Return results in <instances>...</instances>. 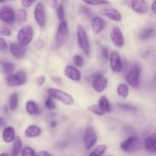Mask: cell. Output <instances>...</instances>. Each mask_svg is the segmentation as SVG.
<instances>
[{
  "label": "cell",
  "instance_id": "6da1fadb",
  "mask_svg": "<svg viewBox=\"0 0 156 156\" xmlns=\"http://www.w3.org/2000/svg\"><path fill=\"white\" fill-rule=\"evenodd\" d=\"M47 93L49 97L62 102L65 105H72L74 104L73 96L59 88H48L47 89Z\"/></svg>",
  "mask_w": 156,
  "mask_h": 156
},
{
  "label": "cell",
  "instance_id": "7a4b0ae2",
  "mask_svg": "<svg viewBox=\"0 0 156 156\" xmlns=\"http://www.w3.org/2000/svg\"><path fill=\"white\" fill-rule=\"evenodd\" d=\"M76 34H77V41L79 47L82 50V51L88 56L91 53V44H90L89 40H88V34L86 30H85L82 26L79 25L76 30Z\"/></svg>",
  "mask_w": 156,
  "mask_h": 156
},
{
  "label": "cell",
  "instance_id": "3957f363",
  "mask_svg": "<svg viewBox=\"0 0 156 156\" xmlns=\"http://www.w3.org/2000/svg\"><path fill=\"white\" fill-rule=\"evenodd\" d=\"M34 34V29L30 25H26L21 27L18 30V34H17L18 44L26 47L33 41Z\"/></svg>",
  "mask_w": 156,
  "mask_h": 156
},
{
  "label": "cell",
  "instance_id": "277c9868",
  "mask_svg": "<svg viewBox=\"0 0 156 156\" xmlns=\"http://www.w3.org/2000/svg\"><path fill=\"white\" fill-rule=\"evenodd\" d=\"M69 36V28L68 23L66 21H60L58 25L57 30L56 34V45L57 47H61L66 44L67 41V38Z\"/></svg>",
  "mask_w": 156,
  "mask_h": 156
},
{
  "label": "cell",
  "instance_id": "5b68a950",
  "mask_svg": "<svg viewBox=\"0 0 156 156\" xmlns=\"http://www.w3.org/2000/svg\"><path fill=\"white\" fill-rule=\"evenodd\" d=\"M27 79V73L22 70H19L10 76H8L6 78V83L10 87H18L25 84Z\"/></svg>",
  "mask_w": 156,
  "mask_h": 156
},
{
  "label": "cell",
  "instance_id": "8992f818",
  "mask_svg": "<svg viewBox=\"0 0 156 156\" xmlns=\"http://www.w3.org/2000/svg\"><path fill=\"white\" fill-rule=\"evenodd\" d=\"M140 75H141V66L139 64H135L129 69L126 75V82L132 88H137L140 86Z\"/></svg>",
  "mask_w": 156,
  "mask_h": 156
},
{
  "label": "cell",
  "instance_id": "52a82bcc",
  "mask_svg": "<svg viewBox=\"0 0 156 156\" xmlns=\"http://www.w3.org/2000/svg\"><path fill=\"white\" fill-rule=\"evenodd\" d=\"M97 140L98 136L95 130L91 126H88L85 129L83 137L84 146H85V149L87 150H90L91 149H92L94 145L96 144V143H97Z\"/></svg>",
  "mask_w": 156,
  "mask_h": 156
},
{
  "label": "cell",
  "instance_id": "ba28073f",
  "mask_svg": "<svg viewBox=\"0 0 156 156\" xmlns=\"http://www.w3.org/2000/svg\"><path fill=\"white\" fill-rule=\"evenodd\" d=\"M34 17L37 24L41 27H44L46 24L47 21V15H46L45 6L42 2H39L36 5L34 10Z\"/></svg>",
  "mask_w": 156,
  "mask_h": 156
},
{
  "label": "cell",
  "instance_id": "9c48e42d",
  "mask_svg": "<svg viewBox=\"0 0 156 156\" xmlns=\"http://www.w3.org/2000/svg\"><path fill=\"white\" fill-rule=\"evenodd\" d=\"M110 58V67L111 71L114 73H118L121 72L123 68V63L120 54L117 50H112L109 55Z\"/></svg>",
  "mask_w": 156,
  "mask_h": 156
},
{
  "label": "cell",
  "instance_id": "30bf717a",
  "mask_svg": "<svg viewBox=\"0 0 156 156\" xmlns=\"http://www.w3.org/2000/svg\"><path fill=\"white\" fill-rule=\"evenodd\" d=\"M140 143H139V138L136 136H131L129 138L126 139L120 144V148L122 150L128 153H132L136 152L138 149Z\"/></svg>",
  "mask_w": 156,
  "mask_h": 156
},
{
  "label": "cell",
  "instance_id": "8fae6325",
  "mask_svg": "<svg viewBox=\"0 0 156 156\" xmlns=\"http://www.w3.org/2000/svg\"><path fill=\"white\" fill-rule=\"evenodd\" d=\"M111 40L113 44L117 48H121L124 46L125 40L121 30L118 27H114L110 34Z\"/></svg>",
  "mask_w": 156,
  "mask_h": 156
},
{
  "label": "cell",
  "instance_id": "7c38bea8",
  "mask_svg": "<svg viewBox=\"0 0 156 156\" xmlns=\"http://www.w3.org/2000/svg\"><path fill=\"white\" fill-rule=\"evenodd\" d=\"M108 80L104 75L98 73L95 75L92 81L93 89L98 93H101L105 90L108 85Z\"/></svg>",
  "mask_w": 156,
  "mask_h": 156
},
{
  "label": "cell",
  "instance_id": "4fadbf2b",
  "mask_svg": "<svg viewBox=\"0 0 156 156\" xmlns=\"http://www.w3.org/2000/svg\"><path fill=\"white\" fill-rule=\"evenodd\" d=\"M0 19L8 24H12L15 19V12L9 6H2L0 8Z\"/></svg>",
  "mask_w": 156,
  "mask_h": 156
},
{
  "label": "cell",
  "instance_id": "5bb4252c",
  "mask_svg": "<svg viewBox=\"0 0 156 156\" xmlns=\"http://www.w3.org/2000/svg\"><path fill=\"white\" fill-rule=\"evenodd\" d=\"M132 9L137 14L145 15L149 10V3L145 0H134L131 2Z\"/></svg>",
  "mask_w": 156,
  "mask_h": 156
},
{
  "label": "cell",
  "instance_id": "9a60e30c",
  "mask_svg": "<svg viewBox=\"0 0 156 156\" xmlns=\"http://www.w3.org/2000/svg\"><path fill=\"white\" fill-rule=\"evenodd\" d=\"M64 74L68 79L74 82H79L82 78L80 71L73 66H66L64 69Z\"/></svg>",
  "mask_w": 156,
  "mask_h": 156
},
{
  "label": "cell",
  "instance_id": "2e32d148",
  "mask_svg": "<svg viewBox=\"0 0 156 156\" xmlns=\"http://www.w3.org/2000/svg\"><path fill=\"white\" fill-rule=\"evenodd\" d=\"M9 50H10L12 56L16 59H20L23 57L26 53V47L18 43H12L9 47Z\"/></svg>",
  "mask_w": 156,
  "mask_h": 156
},
{
  "label": "cell",
  "instance_id": "e0dca14e",
  "mask_svg": "<svg viewBox=\"0 0 156 156\" xmlns=\"http://www.w3.org/2000/svg\"><path fill=\"white\" fill-rule=\"evenodd\" d=\"M106 26V21L103 18L100 16H95L91 20V27L95 34L101 33Z\"/></svg>",
  "mask_w": 156,
  "mask_h": 156
},
{
  "label": "cell",
  "instance_id": "ac0fdd59",
  "mask_svg": "<svg viewBox=\"0 0 156 156\" xmlns=\"http://www.w3.org/2000/svg\"><path fill=\"white\" fill-rule=\"evenodd\" d=\"M101 15H103L104 16L107 17L109 19L112 20L114 21H120L122 20V15L118 10L115 9H105L101 11Z\"/></svg>",
  "mask_w": 156,
  "mask_h": 156
},
{
  "label": "cell",
  "instance_id": "d6986e66",
  "mask_svg": "<svg viewBox=\"0 0 156 156\" xmlns=\"http://www.w3.org/2000/svg\"><path fill=\"white\" fill-rule=\"evenodd\" d=\"M145 148L149 153L155 154L156 152V137L155 134L153 133L152 135L148 136L145 139L144 142Z\"/></svg>",
  "mask_w": 156,
  "mask_h": 156
},
{
  "label": "cell",
  "instance_id": "ffe728a7",
  "mask_svg": "<svg viewBox=\"0 0 156 156\" xmlns=\"http://www.w3.org/2000/svg\"><path fill=\"white\" fill-rule=\"evenodd\" d=\"M42 129L37 125H30L24 130V135L27 138H35L41 136Z\"/></svg>",
  "mask_w": 156,
  "mask_h": 156
},
{
  "label": "cell",
  "instance_id": "44dd1931",
  "mask_svg": "<svg viewBox=\"0 0 156 156\" xmlns=\"http://www.w3.org/2000/svg\"><path fill=\"white\" fill-rule=\"evenodd\" d=\"M15 130L12 126H7L2 132V140L4 143H11L15 138Z\"/></svg>",
  "mask_w": 156,
  "mask_h": 156
},
{
  "label": "cell",
  "instance_id": "7402d4cb",
  "mask_svg": "<svg viewBox=\"0 0 156 156\" xmlns=\"http://www.w3.org/2000/svg\"><path fill=\"white\" fill-rule=\"evenodd\" d=\"M25 109L27 114L30 115H39L41 113L37 104L32 100H29L26 102Z\"/></svg>",
  "mask_w": 156,
  "mask_h": 156
},
{
  "label": "cell",
  "instance_id": "603a6c76",
  "mask_svg": "<svg viewBox=\"0 0 156 156\" xmlns=\"http://www.w3.org/2000/svg\"><path fill=\"white\" fill-rule=\"evenodd\" d=\"M0 66L2 69L3 73L6 76H10L15 73V65L12 62H5V61H0Z\"/></svg>",
  "mask_w": 156,
  "mask_h": 156
},
{
  "label": "cell",
  "instance_id": "cb8c5ba5",
  "mask_svg": "<svg viewBox=\"0 0 156 156\" xmlns=\"http://www.w3.org/2000/svg\"><path fill=\"white\" fill-rule=\"evenodd\" d=\"M22 141L18 136H15L13 141V147H12V153L13 156H18L22 150Z\"/></svg>",
  "mask_w": 156,
  "mask_h": 156
},
{
  "label": "cell",
  "instance_id": "d4e9b609",
  "mask_svg": "<svg viewBox=\"0 0 156 156\" xmlns=\"http://www.w3.org/2000/svg\"><path fill=\"white\" fill-rule=\"evenodd\" d=\"M98 105L105 113H109L112 111V107L106 96L103 95L98 101Z\"/></svg>",
  "mask_w": 156,
  "mask_h": 156
},
{
  "label": "cell",
  "instance_id": "484cf974",
  "mask_svg": "<svg viewBox=\"0 0 156 156\" xmlns=\"http://www.w3.org/2000/svg\"><path fill=\"white\" fill-rule=\"evenodd\" d=\"M155 32V29L152 27H146V28L143 29L139 33V37L142 41H146V40L149 39L152 37Z\"/></svg>",
  "mask_w": 156,
  "mask_h": 156
},
{
  "label": "cell",
  "instance_id": "4316f807",
  "mask_svg": "<svg viewBox=\"0 0 156 156\" xmlns=\"http://www.w3.org/2000/svg\"><path fill=\"white\" fill-rule=\"evenodd\" d=\"M117 93L120 97L123 98H126L129 95V87L126 84L121 83L117 86Z\"/></svg>",
  "mask_w": 156,
  "mask_h": 156
},
{
  "label": "cell",
  "instance_id": "83f0119b",
  "mask_svg": "<svg viewBox=\"0 0 156 156\" xmlns=\"http://www.w3.org/2000/svg\"><path fill=\"white\" fill-rule=\"evenodd\" d=\"M19 103V97L17 93H13L9 98V109L12 111H15L17 109Z\"/></svg>",
  "mask_w": 156,
  "mask_h": 156
},
{
  "label": "cell",
  "instance_id": "f1b7e54d",
  "mask_svg": "<svg viewBox=\"0 0 156 156\" xmlns=\"http://www.w3.org/2000/svg\"><path fill=\"white\" fill-rule=\"evenodd\" d=\"M107 150V146L105 144H101L98 146L95 149L92 150V152L89 154L88 156H102L105 151Z\"/></svg>",
  "mask_w": 156,
  "mask_h": 156
},
{
  "label": "cell",
  "instance_id": "f546056e",
  "mask_svg": "<svg viewBox=\"0 0 156 156\" xmlns=\"http://www.w3.org/2000/svg\"><path fill=\"white\" fill-rule=\"evenodd\" d=\"M88 111H90L91 113H92V114H95V115L100 116V117L104 116L106 114V113L101 108V107L99 106L98 105H93L88 107Z\"/></svg>",
  "mask_w": 156,
  "mask_h": 156
},
{
  "label": "cell",
  "instance_id": "4dcf8cb0",
  "mask_svg": "<svg viewBox=\"0 0 156 156\" xmlns=\"http://www.w3.org/2000/svg\"><path fill=\"white\" fill-rule=\"evenodd\" d=\"M56 15L60 21H65V9L62 3H59L56 8Z\"/></svg>",
  "mask_w": 156,
  "mask_h": 156
},
{
  "label": "cell",
  "instance_id": "1f68e13d",
  "mask_svg": "<svg viewBox=\"0 0 156 156\" xmlns=\"http://www.w3.org/2000/svg\"><path fill=\"white\" fill-rule=\"evenodd\" d=\"M17 19L20 24L25 22L27 20V12L23 9H18L17 12Z\"/></svg>",
  "mask_w": 156,
  "mask_h": 156
},
{
  "label": "cell",
  "instance_id": "d6a6232c",
  "mask_svg": "<svg viewBox=\"0 0 156 156\" xmlns=\"http://www.w3.org/2000/svg\"><path fill=\"white\" fill-rule=\"evenodd\" d=\"M21 153V156H35L36 155L34 149H32L31 147H29V146L23 148Z\"/></svg>",
  "mask_w": 156,
  "mask_h": 156
},
{
  "label": "cell",
  "instance_id": "836d02e7",
  "mask_svg": "<svg viewBox=\"0 0 156 156\" xmlns=\"http://www.w3.org/2000/svg\"><path fill=\"white\" fill-rule=\"evenodd\" d=\"M44 105H45L46 108H47L50 110H54L56 107L53 99L51 98L50 97H49V96L46 98L45 102H44Z\"/></svg>",
  "mask_w": 156,
  "mask_h": 156
},
{
  "label": "cell",
  "instance_id": "e575fe53",
  "mask_svg": "<svg viewBox=\"0 0 156 156\" xmlns=\"http://www.w3.org/2000/svg\"><path fill=\"white\" fill-rule=\"evenodd\" d=\"M9 51V46L6 43L5 40L0 37V52L2 53H6Z\"/></svg>",
  "mask_w": 156,
  "mask_h": 156
},
{
  "label": "cell",
  "instance_id": "d590c367",
  "mask_svg": "<svg viewBox=\"0 0 156 156\" xmlns=\"http://www.w3.org/2000/svg\"><path fill=\"white\" fill-rule=\"evenodd\" d=\"M73 62L77 67H82L84 64V59L81 55H76L73 57Z\"/></svg>",
  "mask_w": 156,
  "mask_h": 156
},
{
  "label": "cell",
  "instance_id": "8d00e7d4",
  "mask_svg": "<svg viewBox=\"0 0 156 156\" xmlns=\"http://www.w3.org/2000/svg\"><path fill=\"white\" fill-rule=\"evenodd\" d=\"M84 2L88 5H102L110 4L108 1H101V0H94V1H85Z\"/></svg>",
  "mask_w": 156,
  "mask_h": 156
},
{
  "label": "cell",
  "instance_id": "74e56055",
  "mask_svg": "<svg viewBox=\"0 0 156 156\" xmlns=\"http://www.w3.org/2000/svg\"><path fill=\"white\" fill-rule=\"evenodd\" d=\"M80 12L81 14H82L83 15L86 17H91L92 13H91V11L87 5H82L80 7Z\"/></svg>",
  "mask_w": 156,
  "mask_h": 156
},
{
  "label": "cell",
  "instance_id": "f35d334b",
  "mask_svg": "<svg viewBox=\"0 0 156 156\" xmlns=\"http://www.w3.org/2000/svg\"><path fill=\"white\" fill-rule=\"evenodd\" d=\"M11 34H12V31H11V30L7 27V26H2V27H0V34H1L2 36L9 37L10 36Z\"/></svg>",
  "mask_w": 156,
  "mask_h": 156
},
{
  "label": "cell",
  "instance_id": "ab89813d",
  "mask_svg": "<svg viewBox=\"0 0 156 156\" xmlns=\"http://www.w3.org/2000/svg\"><path fill=\"white\" fill-rule=\"evenodd\" d=\"M119 107H120L121 109L124 110V111H133V110H136V108L133 105H129V104H120L119 105Z\"/></svg>",
  "mask_w": 156,
  "mask_h": 156
},
{
  "label": "cell",
  "instance_id": "60d3db41",
  "mask_svg": "<svg viewBox=\"0 0 156 156\" xmlns=\"http://www.w3.org/2000/svg\"><path fill=\"white\" fill-rule=\"evenodd\" d=\"M45 77L44 76H40L36 79V84L38 86H42L45 83Z\"/></svg>",
  "mask_w": 156,
  "mask_h": 156
},
{
  "label": "cell",
  "instance_id": "b9f144b4",
  "mask_svg": "<svg viewBox=\"0 0 156 156\" xmlns=\"http://www.w3.org/2000/svg\"><path fill=\"white\" fill-rule=\"evenodd\" d=\"M35 156H54L53 154H51L50 152H49L48 151L46 150H43V151H40L38 152L37 153H36Z\"/></svg>",
  "mask_w": 156,
  "mask_h": 156
},
{
  "label": "cell",
  "instance_id": "7bdbcfd3",
  "mask_svg": "<svg viewBox=\"0 0 156 156\" xmlns=\"http://www.w3.org/2000/svg\"><path fill=\"white\" fill-rule=\"evenodd\" d=\"M44 41H43L42 39H37V40L36 43H35V47H36V48L37 49V50H41V49L43 48V47H44Z\"/></svg>",
  "mask_w": 156,
  "mask_h": 156
},
{
  "label": "cell",
  "instance_id": "ee69618b",
  "mask_svg": "<svg viewBox=\"0 0 156 156\" xmlns=\"http://www.w3.org/2000/svg\"><path fill=\"white\" fill-rule=\"evenodd\" d=\"M34 3L33 1H28V0H22L21 1V4L24 8H29L30 7L32 4Z\"/></svg>",
  "mask_w": 156,
  "mask_h": 156
},
{
  "label": "cell",
  "instance_id": "f6af8a7d",
  "mask_svg": "<svg viewBox=\"0 0 156 156\" xmlns=\"http://www.w3.org/2000/svg\"><path fill=\"white\" fill-rule=\"evenodd\" d=\"M102 55H103L104 58L105 59H108L109 57V53H108V48H103L102 49Z\"/></svg>",
  "mask_w": 156,
  "mask_h": 156
},
{
  "label": "cell",
  "instance_id": "bcb514c9",
  "mask_svg": "<svg viewBox=\"0 0 156 156\" xmlns=\"http://www.w3.org/2000/svg\"><path fill=\"white\" fill-rule=\"evenodd\" d=\"M52 81H53L54 82H56V84H61V82H62V79H61V78H59V77H52Z\"/></svg>",
  "mask_w": 156,
  "mask_h": 156
},
{
  "label": "cell",
  "instance_id": "7dc6e473",
  "mask_svg": "<svg viewBox=\"0 0 156 156\" xmlns=\"http://www.w3.org/2000/svg\"><path fill=\"white\" fill-rule=\"evenodd\" d=\"M151 10L153 12L154 14L156 13V2L153 1L152 2V5H151Z\"/></svg>",
  "mask_w": 156,
  "mask_h": 156
},
{
  "label": "cell",
  "instance_id": "c3c4849f",
  "mask_svg": "<svg viewBox=\"0 0 156 156\" xmlns=\"http://www.w3.org/2000/svg\"><path fill=\"white\" fill-rule=\"evenodd\" d=\"M50 126H51V127H53V128L56 127V122H55V121H52L51 123H50Z\"/></svg>",
  "mask_w": 156,
  "mask_h": 156
},
{
  "label": "cell",
  "instance_id": "681fc988",
  "mask_svg": "<svg viewBox=\"0 0 156 156\" xmlns=\"http://www.w3.org/2000/svg\"><path fill=\"white\" fill-rule=\"evenodd\" d=\"M0 156H10V155L7 152H3V153L0 154Z\"/></svg>",
  "mask_w": 156,
  "mask_h": 156
},
{
  "label": "cell",
  "instance_id": "f907efd6",
  "mask_svg": "<svg viewBox=\"0 0 156 156\" xmlns=\"http://www.w3.org/2000/svg\"><path fill=\"white\" fill-rule=\"evenodd\" d=\"M2 121H3L2 118V117H0V126H1V124H2Z\"/></svg>",
  "mask_w": 156,
  "mask_h": 156
},
{
  "label": "cell",
  "instance_id": "816d5d0a",
  "mask_svg": "<svg viewBox=\"0 0 156 156\" xmlns=\"http://www.w3.org/2000/svg\"><path fill=\"white\" fill-rule=\"evenodd\" d=\"M105 156H114V155H111V154H110V155H105Z\"/></svg>",
  "mask_w": 156,
  "mask_h": 156
}]
</instances>
